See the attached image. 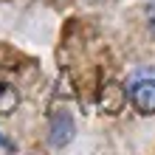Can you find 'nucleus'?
Wrapping results in <instances>:
<instances>
[{
    "label": "nucleus",
    "instance_id": "1",
    "mask_svg": "<svg viewBox=\"0 0 155 155\" xmlns=\"http://www.w3.org/2000/svg\"><path fill=\"white\" fill-rule=\"evenodd\" d=\"M127 96L138 113H155V68L135 71L127 82Z\"/></svg>",
    "mask_w": 155,
    "mask_h": 155
},
{
    "label": "nucleus",
    "instance_id": "2",
    "mask_svg": "<svg viewBox=\"0 0 155 155\" xmlns=\"http://www.w3.org/2000/svg\"><path fill=\"white\" fill-rule=\"evenodd\" d=\"M71 138H74V121H71V116L68 113L54 116V121H51V144L54 147H62Z\"/></svg>",
    "mask_w": 155,
    "mask_h": 155
},
{
    "label": "nucleus",
    "instance_id": "3",
    "mask_svg": "<svg viewBox=\"0 0 155 155\" xmlns=\"http://www.w3.org/2000/svg\"><path fill=\"white\" fill-rule=\"evenodd\" d=\"M0 147H3V150H12V141H8V138H3V135H0Z\"/></svg>",
    "mask_w": 155,
    "mask_h": 155
},
{
    "label": "nucleus",
    "instance_id": "4",
    "mask_svg": "<svg viewBox=\"0 0 155 155\" xmlns=\"http://www.w3.org/2000/svg\"><path fill=\"white\" fill-rule=\"evenodd\" d=\"M6 90H8V87H6V85H0V96H3V93H6Z\"/></svg>",
    "mask_w": 155,
    "mask_h": 155
}]
</instances>
